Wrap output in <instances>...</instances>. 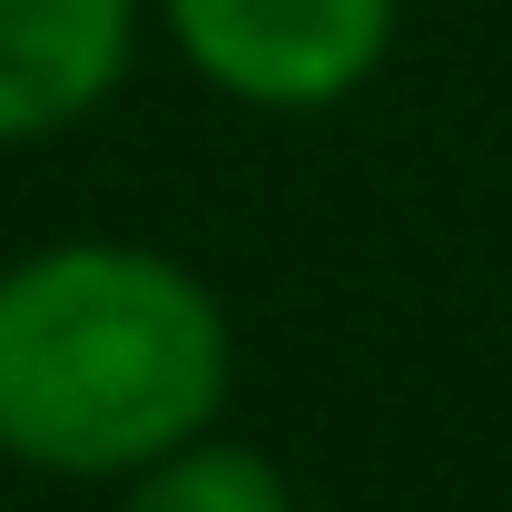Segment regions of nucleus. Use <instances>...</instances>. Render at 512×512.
I'll return each mask as SVG.
<instances>
[{"instance_id":"nucleus-1","label":"nucleus","mask_w":512,"mask_h":512,"mask_svg":"<svg viewBox=\"0 0 512 512\" xmlns=\"http://www.w3.org/2000/svg\"><path fill=\"white\" fill-rule=\"evenodd\" d=\"M237 325L188 256L60 237L0 266V463L109 483L217 434Z\"/></svg>"},{"instance_id":"nucleus-2","label":"nucleus","mask_w":512,"mask_h":512,"mask_svg":"<svg viewBox=\"0 0 512 512\" xmlns=\"http://www.w3.org/2000/svg\"><path fill=\"white\" fill-rule=\"evenodd\" d=\"M168 50L237 109L316 119L345 109L394 50L404 0H148Z\"/></svg>"},{"instance_id":"nucleus-3","label":"nucleus","mask_w":512,"mask_h":512,"mask_svg":"<svg viewBox=\"0 0 512 512\" xmlns=\"http://www.w3.org/2000/svg\"><path fill=\"white\" fill-rule=\"evenodd\" d=\"M138 60V0H0V148H40L109 109Z\"/></svg>"},{"instance_id":"nucleus-4","label":"nucleus","mask_w":512,"mask_h":512,"mask_svg":"<svg viewBox=\"0 0 512 512\" xmlns=\"http://www.w3.org/2000/svg\"><path fill=\"white\" fill-rule=\"evenodd\" d=\"M109 512H306V503H296V483L276 473V453L207 434V444L168 453V463H148V473H128Z\"/></svg>"}]
</instances>
